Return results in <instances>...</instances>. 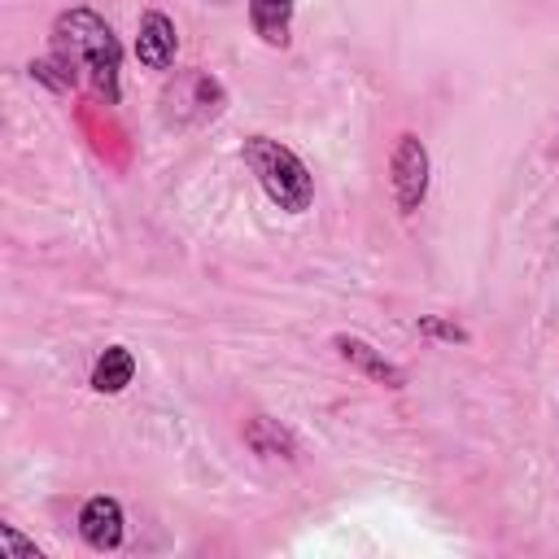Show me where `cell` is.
I'll list each match as a JSON object with an SVG mask.
<instances>
[{
	"label": "cell",
	"instance_id": "ba28073f",
	"mask_svg": "<svg viewBox=\"0 0 559 559\" xmlns=\"http://www.w3.org/2000/svg\"><path fill=\"white\" fill-rule=\"evenodd\" d=\"M131 376H135L131 349H127V345H109V349L96 358V367H92V389H96V393H122V389L131 384Z\"/></svg>",
	"mask_w": 559,
	"mask_h": 559
},
{
	"label": "cell",
	"instance_id": "8fae6325",
	"mask_svg": "<svg viewBox=\"0 0 559 559\" xmlns=\"http://www.w3.org/2000/svg\"><path fill=\"white\" fill-rule=\"evenodd\" d=\"M419 332H432V336H445V341H467V332L459 323H441V319H419Z\"/></svg>",
	"mask_w": 559,
	"mask_h": 559
},
{
	"label": "cell",
	"instance_id": "52a82bcc",
	"mask_svg": "<svg viewBox=\"0 0 559 559\" xmlns=\"http://www.w3.org/2000/svg\"><path fill=\"white\" fill-rule=\"evenodd\" d=\"M293 9H297V0H249V22H253V35H258L266 48H288Z\"/></svg>",
	"mask_w": 559,
	"mask_h": 559
},
{
	"label": "cell",
	"instance_id": "6da1fadb",
	"mask_svg": "<svg viewBox=\"0 0 559 559\" xmlns=\"http://www.w3.org/2000/svg\"><path fill=\"white\" fill-rule=\"evenodd\" d=\"M52 61L66 70L70 83H79V74L96 87V96H105V105H118V70H122V48L109 31V22L92 9H66L52 22Z\"/></svg>",
	"mask_w": 559,
	"mask_h": 559
},
{
	"label": "cell",
	"instance_id": "277c9868",
	"mask_svg": "<svg viewBox=\"0 0 559 559\" xmlns=\"http://www.w3.org/2000/svg\"><path fill=\"white\" fill-rule=\"evenodd\" d=\"M332 345H336V354H341L354 371H362L367 380H376V384H384V389H402V384H406V371H402L397 362H389L376 345H367L362 336L336 332V336H332Z\"/></svg>",
	"mask_w": 559,
	"mask_h": 559
},
{
	"label": "cell",
	"instance_id": "3957f363",
	"mask_svg": "<svg viewBox=\"0 0 559 559\" xmlns=\"http://www.w3.org/2000/svg\"><path fill=\"white\" fill-rule=\"evenodd\" d=\"M428 148L415 131H402L397 144H393V157H389V188H393V201L402 214H415L428 197Z\"/></svg>",
	"mask_w": 559,
	"mask_h": 559
},
{
	"label": "cell",
	"instance_id": "8992f818",
	"mask_svg": "<svg viewBox=\"0 0 559 559\" xmlns=\"http://www.w3.org/2000/svg\"><path fill=\"white\" fill-rule=\"evenodd\" d=\"M79 533L92 550H118L122 546V507L114 498H87L79 511Z\"/></svg>",
	"mask_w": 559,
	"mask_h": 559
},
{
	"label": "cell",
	"instance_id": "7a4b0ae2",
	"mask_svg": "<svg viewBox=\"0 0 559 559\" xmlns=\"http://www.w3.org/2000/svg\"><path fill=\"white\" fill-rule=\"evenodd\" d=\"M245 162L258 175L262 192L280 210H288V214H306L310 210V201H314V175H310V166L288 144H280L271 135H249L245 140Z\"/></svg>",
	"mask_w": 559,
	"mask_h": 559
},
{
	"label": "cell",
	"instance_id": "9c48e42d",
	"mask_svg": "<svg viewBox=\"0 0 559 559\" xmlns=\"http://www.w3.org/2000/svg\"><path fill=\"white\" fill-rule=\"evenodd\" d=\"M245 437H249V445L258 450V454H275V450H284V454H293V441H288V432L284 428H275L271 419H249V428H245Z\"/></svg>",
	"mask_w": 559,
	"mask_h": 559
},
{
	"label": "cell",
	"instance_id": "5b68a950",
	"mask_svg": "<svg viewBox=\"0 0 559 559\" xmlns=\"http://www.w3.org/2000/svg\"><path fill=\"white\" fill-rule=\"evenodd\" d=\"M175 48H179L175 22H170L162 9H148V13L140 17V31H135V57H140V66L166 70V66L175 61Z\"/></svg>",
	"mask_w": 559,
	"mask_h": 559
},
{
	"label": "cell",
	"instance_id": "30bf717a",
	"mask_svg": "<svg viewBox=\"0 0 559 559\" xmlns=\"http://www.w3.org/2000/svg\"><path fill=\"white\" fill-rule=\"evenodd\" d=\"M0 550H4V559H39V546L26 542L13 524H0Z\"/></svg>",
	"mask_w": 559,
	"mask_h": 559
}]
</instances>
